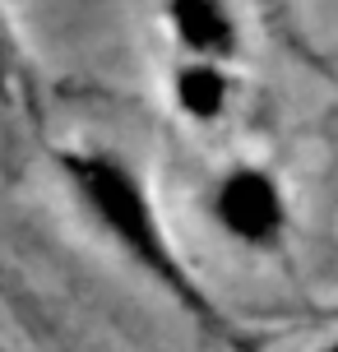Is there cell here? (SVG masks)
Here are the masks:
<instances>
[{
  "label": "cell",
  "mask_w": 338,
  "mask_h": 352,
  "mask_svg": "<svg viewBox=\"0 0 338 352\" xmlns=\"http://www.w3.org/2000/svg\"><path fill=\"white\" fill-rule=\"evenodd\" d=\"M320 352H338V338H334V343H324V348Z\"/></svg>",
  "instance_id": "obj_6"
},
{
  "label": "cell",
  "mask_w": 338,
  "mask_h": 352,
  "mask_svg": "<svg viewBox=\"0 0 338 352\" xmlns=\"http://www.w3.org/2000/svg\"><path fill=\"white\" fill-rule=\"evenodd\" d=\"M0 79H5V42H0Z\"/></svg>",
  "instance_id": "obj_5"
},
{
  "label": "cell",
  "mask_w": 338,
  "mask_h": 352,
  "mask_svg": "<svg viewBox=\"0 0 338 352\" xmlns=\"http://www.w3.org/2000/svg\"><path fill=\"white\" fill-rule=\"evenodd\" d=\"M177 102L190 121H218L227 107V74L218 65H185L177 74Z\"/></svg>",
  "instance_id": "obj_4"
},
{
  "label": "cell",
  "mask_w": 338,
  "mask_h": 352,
  "mask_svg": "<svg viewBox=\"0 0 338 352\" xmlns=\"http://www.w3.org/2000/svg\"><path fill=\"white\" fill-rule=\"evenodd\" d=\"M218 232L246 250H273L287 232V199L283 186L264 167H232L218 176L209 195Z\"/></svg>",
  "instance_id": "obj_2"
},
{
  "label": "cell",
  "mask_w": 338,
  "mask_h": 352,
  "mask_svg": "<svg viewBox=\"0 0 338 352\" xmlns=\"http://www.w3.org/2000/svg\"><path fill=\"white\" fill-rule=\"evenodd\" d=\"M60 172H65V181L74 186L79 204L93 213V223L107 232L148 278H158L199 324L223 329L214 301L195 287L190 269H185L181 255L172 250L158 209H153V199H148V190H144V181L135 176L130 162H121L116 153H102V148H65V153H60Z\"/></svg>",
  "instance_id": "obj_1"
},
{
  "label": "cell",
  "mask_w": 338,
  "mask_h": 352,
  "mask_svg": "<svg viewBox=\"0 0 338 352\" xmlns=\"http://www.w3.org/2000/svg\"><path fill=\"white\" fill-rule=\"evenodd\" d=\"M172 19L181 28V42L199 56H223L232 52V19L223 0H172Z\"/></svg>",
  "instance_id": "obj_3"
}]
</instances>
